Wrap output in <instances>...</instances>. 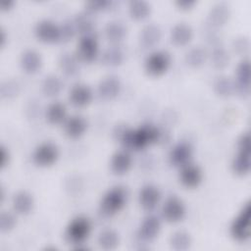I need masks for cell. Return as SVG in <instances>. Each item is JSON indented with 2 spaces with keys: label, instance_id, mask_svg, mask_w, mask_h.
Returning <instances> with one entry per match:
<instances>
[{
  "label": "cell",
  "instance_id": "16",
  "mask_svg": "<svg viewBox=\"0 0 251 251\" xmlns=\"http://www.w3.org/2000/svg\"><path fill=\"white\" fill-rule=\"evenodd\" d=\"M179 181L180 183L187 188L197 187L203 178V173L199 166L188 163L185 166L181 167L179 172Z\"/></svg>",
  "mask_w": 251,
  "mask_h": 251
},
{
  "label": "cell",
  "instance_id": "17",
  "mask_svg": "<svg viewBox=\"0 0 251 251\" xmlns=\"http://www.w3.org/2000/svg\"><path fill=\"white\" fill-rule=\"evenodd\" d=\"M93 98L91 88L84 83H76L73 85L69 92V100L75 107H85Z\"/></svg>",
  "mask_w": 251,
  "mask_h": 251
},
{
  "label": "cell",
  "instance_id": "10",
  "mask_svg": "<svg viewBox=\"0 0 251 251\" xmlns=\"http://www.w3.org/2000/svg\"><path fill=\"white\" fill-rule=\"evenodd\" d=\"M235 92L246 98L250 95V61L243 59L236 68V79L234 80Z\"/></svg>",
  "mask_w": 251,
  "mask_h": 251
},
{
  "label": "cell",
  "instance_id": "38",
  "mask_svg": "<svg viewBox=\"0 0 251 251\" xmlns=\"http://www.w3.org/2000/svg\"><path fill=\"white\" fill-rule=\"evenodd\" d=\"M113 6H114L113 1H106V0L88 1L85 3V10H86V12L92 14V13H96V12L111 10Z\"/></svg>",
  "mask_w": 251,
  "mask_h": 251
},
{
  "label": "cell",
  "instance_id": "3",
  "mask_svg": "<svg viewBox=\"0 0 251 251\" xmlns=\"http://www.w3.org/2000/svg\"><path fill=\"white\" fill-rule=\"evenodd\" d=\"M250 133L243 132L237 140V154L232 160V171L238 176L247 175L251 168L250 158Z\"/></svg>",
  "mask_w": 251,
  "mask_h": 251
},
{
  "label": "cell",
  "instance_id": "29",
  "mask_svg": "<svg viewBox=\"0 0 251 251\" xmlns=\"http://www.w3.org/2000/svg\"><path fill=\"white\" fill-rule=\"evenodd\" d=\"M46 119L52 125L65 123L67 120V108L65 104L59 101L51 103L46 109Z\"/></svg>",
  "mask_w": 251,
  "mask_h": 251
},
{
  "label": "cell",
  "instance_id": "9",
  "mask_svg": "<svg viewBox=\"0 0 251 251\" xmlns=\"http://www.w3.org/2000/svg\"><path fill=\"white\" fill-rule=\"evenodd\" d=\"M34 33L37 39L44 43H55L61 40L60 25L48 19L41 20L35 25Z\"/></svg>",
  "mask_w": 251,
  "mask_h": 251
},
{
  "label": "cell",
  "instance_id": "22",
  "mask_svg": "<svg viewBox=\"0 0 251 251\" xmlns=\"http://www.w3.org/2000/svg\"><path fill=\"white\" fill-rule=\"evenodd\" d=\"M87 128L86 120L79 115H74L68 118L64 123L65 134L73 139L78 138L84 134Z\"/></svg>",
  "mask_w": 251,
  "mask_h": 251
},
{
  "label": "cell",
  "instance_id": "18",
  "mask_svg": "<svg viewBox=\"0 0 251 251\" xmlns=\"http://www.w3.org/2000/svg\"><path fill=\"white\" fill-rule=\"evenodd\" d=\"M161 199V192L158 187L153 184L144 185L138 194V201L140 206L146 210L151 211L159 204Z\"/></svg>",
  "mask_w": 251,
  "mask_h": 251
},
{
  "label": "cell",
  "instance_id": "42",
  "mask_svg": "<svg viewBox=\"0 0 251 251\" xmlns=\"http://www.w3.org/2000/svg\"><path fill=\"white\" fill-rule=\"evenodd\" d=\"M10 161V154L7 148L4 145H1L0 147V167L1 169L5 168Z\"/></svg>",
  "mask_w": 251,
  "mask_h": 251
},
{
  "label": "cell",
  "instance_id": "41",
  "mask_svg": "<svg viewBox=\"0 0 251 251\" xmlns=\"http://www.w3.org/2000/svg\"><path fill=\"white\" fill-rule=\"evenodd\" d=\"M250 47L249 39L245 36H239L237 38H234L232 42V49L235 53L239 55H243L248 52Z\"/></svg>",
  "mask_w": 251,
  "mask_h": 251
},
{
  "label": "cell",
  "instance_id": "25",
  "mask_svg": "<svg viewBox=\"0 0 251 251\" xmlns=\"http://www.w3.org/2000/svg\"><path fill=\"white\" fill-rule=\"evenodd\" d=\"M132 165V158L127 150H120L114 153L111 158L110 166L116 175H124L129 171Z\"/></svg>",
  "mask_w": 251,
  "mask_h": 251
},
{
  "label": "cell",
  "instance_id": "35",
  "mask_svg": "<svg viewBox=\"0 0 251 251\" xmlns=\"http://www.w3.org/2000/svg\"><path fill=\"white\" fill-rule=\"evenodd\" d=\"M213 87L215 93L224 98L229 97L235 93L234 81L225 75L217 77L216 80L214 81Z\"/></svg>",
  "mask_w": 251,
  "mask_h": 251
},
{
  "label": "cell",
  "instance_id": "37",
  "mask_svg": "<svg viewBox=\"0 0 251 251\" xmlns=\"http://www.w3.org/2000/svg\"><path fill=\"white\" fill-rule=\"evenodd\" d=\"M17 225V219L11 212L4 211L0 215V230L3 233L11 231Z\"/></svg>",
  "mask_w": 251,
  "mask_h": 251
},
{
  "label": "cell",
  "instance_id": "24",
  "mask_svg": "<svg viewBox=\"0 0 251 251\" xmlns=\"http://www.w3.org/2000/svg\"><path fill=\"white\" fill-rule=\"evenodd\" d=\"M79 60L76 55H73L70 52H64L60 55L58 65L64 75L68 77H75L79 73Z\"/></svg>",
  "mask_w": 251,
  "mask_h": 251
},
{
  "label": "cell",
  "instance_id": "4",
  "mask_svg": "<svg viewBox=\"0 0 251 251\" xmlns=\"http://www.w3.org/2000/svg\"><path fill=\"white\" fill-rule=\"evenodd\" d=\"M251 206L247 201L230 225V234L236 241L245 242L251 236Z\"/></svg>",
  "mask_w": 251,
  "mask_h": 251
},
{
  "label": "cell",
  "instance_id": "40",
  "mask_svg": "<svg viewBox=\"0 0 251 251\" xmlns=\"http://www.w3.org/2000/svg\"><path fill=\"white\" fill-rule=\"evenodd\" d=\"M19 92V85L16 81L7 80L1 84V96L3 98H11Z\"/></svg>",
  "mask_w": 251,
  "mask_h": 251
},
{
  "label": "cell",
  "instance_id": "15",
  "mask_svg": "<svg viewBox=\"0 0 251 251\" xmlns=\"http://www.w3.org/2000/svg\"><path fill=\"white\" fill-rule=\"evenodd\" d=\"M230 17V7L226 2H218L209 11L207 23L208 25L218 28L224 25Z\"/></svg>",
  "mask_w": 251,
  "mask_h": 251
},
{
  "label": "cell",
  "instance_id": "45",
  "mask_svg": "<svg viewBox=\"0 0 251 251\" xmlns=\"http://www.w3.org/2000/svg\"><path fill=\"white\" fill-rule=\"evenodd\" d=\"M6 34H5V30L3 28H1V31H0V45L1 47H3L5 45V42H6Z\"/></svg>",
  "mask_w": 251,
  "mask_h": 251
},
{
  "label": "cell",
  "instance_id": "1",
  "mask_svg": "<svg viewBox=\"0 0 251 251\" xmlns=\"http://www.w3.org/2000/svg\"><path fill=\"white\" fill-rule=\"evenodd\" d=\"M114 134L123 144L125 149L139 151L147 146L165 142V131L152 124H144L137 128H128L125 126H118Z\"/></svg>",
  "mask_w": 251,
  "mask_h": 251
},
{
  "label": "cell",
  "instance_id": "8",
  "mask_svg": "<svg viewBox=\"0 0 251 251\" xmlns=\"http://www.w3.org/2000/svg\"><path fill=\"white\" fill-rule=\"evenodd\" d=\"M59 158L58 146L51 142L46 141L40 143L32 153V161L39 167H49L56 163Z\"/></svg>",
  "mask_w": 251,
  "mask_h": 251
},
{
  "label": "cell",
  "instance_id": "33",
  "mask_svg": "<svg viewBox=\"0 0 251 251\" xmlns=\"http://www.w3.org/2000/svg\"><path fill=\"white\" fill-rule=\"evenodd\" d=\"M207 58H208V53L201 46H196V47L190 48L185 53V56H184L185 63L191 68L201 67L202 65H204Z\"/></svg>",
  "mask_w": 251,
  "mask_h": 251
},
{
  "label": "cell",
  "instance_id": "28",
  "mask_svg": "<svg viewBox=\"0 0 251 251\" xmlns=\"http://www.w3.org/2000/svg\"><path fill=\"white\" fill-rule=\"evenodd\" d=\"M64 88V82L60 76L56 75H49L44 77L41 90L45 96L55 97L61 93Z\"/></svg>",
  "mask_w": 251,
  "mask_h": 251
},
{
  "label": "cell",
  "instance_id": "7",
  "mask_svg": "<svg viewBox=\"0 0 251 251\" xmlns=\"http://www.w3.org/2000/svg\"><path fill=\"white\" fill-rule=\"evenodd\" d=\"M98 54L99 44L95 32L81 35L77 43L75 54L78 60L84 63H92L96 60Z\"/></svg>",
  "mask_w": 251,
  "mask_h": 251
},
{
  "label": "cell",
  "instance_id": "31",
  "mask_svg": "<svg viewBox=\"0 0 251 251\" xmlns=\"http://www.w3.org/2000/svg\"><path fill=\"white\" fill-rule=\"evenodd\" d=\"M97 243L103 250H114L119 246L120 243L119 233L111 228L104 229L99 233Z\"/></svg>",
  "mask_w": 251,
  "mask_h": 251
},
{
  "label": "cell",
  "instance_id": "30",
  "mask_svg": "<svg viewBox=\"0 0 251 251\" xmlns=\"http://www.w3.org/2000/svg\"><path fill=\"white\" fill-rule=\"evenodd\" d=\"M73 22L76 32H79L81 35L94 32L95 24L90 13L86 11L79 13L73 19Z\"/></svg>",
  "mask_w": 251,
  "mask_h": 251
},
{
  "label": "cell",
  "instance_id": "11",
  "mask_svg": "<svg viewBox=\"0 0 251 251\" xmlns=\"http://www.w3.org/2000/svg\"><path fill=\"white\" fill-rule=\"evenodd\" d=\"M185 206L181 199L173 195L167 198L163 207L162 215L169 223H177L185 216Z\"/></svg>",
  "mask_w": 251,
  "mask_h": 251
},
{
  "label": "cell",
  "instance_id": "27",
  "mask_svg": "<svg viewBox=\"0 0 251 251\" xmlns=\"http://www.w3.org/2000/svg\"><path fill=\"white\" fill-rule=\"evenodd\" d=\"M124 60L125 52L119 44H112L107 47L101 55V61L107 67H118L124 62Z\"/></svg>",
  "mask_w": 251,
  "mask_h": 251
},
{
  "label": "cell",
  "instance_id": "2",
  "mask_svg": "<svg viewBox=\"0 0 251 251\" xmlns=\"http://www.w3.org/2000/svg\"><path fill=\"white\" fill-rule=\"evenodd\" d=\"M126 200V189L122 185L113 186L103 195L99 204V211L104 217H112L125 207Z\"/></svg>",
  "mask_w": 251,
  "mask_h": 251
},
{
  "label": "cell",
  "instance_id": "12",
  "mask_svg": "<svg viewBox=\"0 0 251 251\" xmlns=\"http://www.w3.org/2000/svg\"><path fill=\"white\" fill-rule=\"evenodd\" d=\"M193 156V148L190 143L181 141L176 143L169 153V162L174 167H183L190 163Z\"/></svg>",
  "mask_w": 251,
  "mask_h": 251
},
{
  "label": "cell",
  "instance_id": "23",
  "mask_svg": "<svg viewBox=\"0 0 251 251\" xmlns=\"http://www.w3.org/2000/svg\"><path fill=\"white\" fill-rule=\"evenodd\" d=\"M126 25L119 20L108 22L104 27V35L112 44H119L126 37Z\"/></svg>",
  "mask_w": 251,
  "mask_h": 251
},
{
  "label": "cell",
  "instance_id": "6",
  "mask_svg": "<svg viewBox=\"0 0 251 251\" xmlns=\"http://www.w3.org/2000/svg\"><path fill=\"white\" fill-rule=\"evenodd\" d=\"M172 64L171 54L166 50H155L151 52L144 61L146 73L152 76L164 75Z\"/></svg>",
  "mask_w": 251,
  "mask_h": 251
},
{
  "label": "cell",
  "instance_id": "5",
  "mask_svg": "<svg viewBox=\"0 0 251 251\" xmlns=\"http://www.w3.org/2000/svg\"><path fill=\"white\" fill-rule=\"evenodd\" d=\"M91 232V223L88 218L84 216H77L74 218L68 225L65 236L69 243L75 246L84 244Z\"/></svg>",
  "mask_w": 251,
  "mask_h": 251
},
{
  "label": "cell",
  "instance_id": "43",
  "mask_svg": "<svg viewBox=\"0 0 251 251\" xmlns=\"http://www.w3.org/2000/svg\"><path fill=\"white\" fill-rule=\"evenodd\" d=\"M195 0H176V5L181 10H189L195 5Z\"/></svg>",
  "mask_w": 251,
  "mask_h": 251
},
{
  "label": "cell",
  "instance_id": "34",
  "mask_svg": "<svg viewBox=\"0 0 251 251\" xmlns=\"http://www.w3.org/2000/svg\"><path fill=\"white\" fill-rule=\"evenodd\" d=\"M151 12V6L147 1L144 0H134L130 1L128 4V14L129 16L136 20L141 21L146 19Z\"/></svg>",
  "mask_w": 251,
  "mask_h": 251
},
{
  "label": "cell",
  "instance_id": "39",
  "mask_svg": "<svg viewBox=\"0 0 251 251\" xmlns=\"http://www.w3.org/2000/svg\"><path fill=\"white\" fill-rule=\"evenodd\" d=\"M61 30V42H68L76 33L73 20H67L60 25Z\"/></svg>",
  "mask_w": 251,
  "mask_h": 251
},
{
  "label": "cell",
  "instance_id": "19",
  "mask_svg": "<svg viewBox=\"0 0 251 251\" xmlns=\"http://www.w3.org/2000/svg\"><path fill=\"white\" fill-rule=\"evenodd\" d=\"M20 65L25 73L29 75L36 74L42 66V58L40 53L34 49L25 50L21 55Z\"/></svg>",
  "mask_w": 251,
  "mask_h": 251
},
{
  "label": "cell",
  "instance_id": "26",
  "mask_svg": "<svg viewBox=\"0 0 251 251\" xmlns=\"http://www.w3.org/2000/svg\"><path fill=\"white\" fill-rule=\"evenodd\" d=\"M12 205L16 213L20 215H27L33 209L34 199L29 192L21 190L14 195Z\"/></svg>",
  "mask_w": 251,
  "mask_h": 251
},
{
  "label": "cell",
  "instance_id": "36",
  "mask_svg": "<svg viewBox=\"0 0 251 251\" xmlns=\"http://www.w3.org/2000/svg\"><path fill=\"white\" fill-rule=\"evenodd\" d=\"M210 59H211L212 65L216 69L221 70L226 68L228 65L230 57L226 49H225L221 45H217V46H214L213 51L211 52V55H210Z\"/></svg>",
  "mask_w": 251,
  "mask_h": 251
},
{
  "label": "cell",
  "instance_id": "44",
  "mask_svg": "<svg viewBox=\"0 0 251 251\" xmlns=\"http://www.w3.org/2000/svg\"><path fill=\"white\" fill-rule=\"evenodd\" d=\"M15 2L12 0H4L1 2V10L2 11H7L10 10L14 6Z\"/></svg>",
  "mask_w": 251,
  "mask_h": 251
},
{
  "label": "cell",
  "instance_id": "20",
  "mask_svg": "<svg viewBox=\"0 0 251 251\" xmlns=\"http://www.w3.org/2000/svg\"><path fill=\"white\" fill-rule=\"evenodd\" d=\"M162 38V29L155 24L145 25L139 33V44L144 49L156 46Z\"/></svg>",
  "mask_w": 251,
  "mask_h": 251
},
{
  "label": "cell",
  "instance_id": "21",
  "mask_svg": "<svg viewBox=\"0 0 251 251\" xmlns=\"http://www.w3.org/2000/svg\"><path fill=\"white\" fill-rule=\"evenodd\" d=\"M193 37V29L186 23H178L173 26L170 33L171 41L176 46L187 45Z\"/></svg>",
  "mask_w": 251,
  "mask_h": 251
},
{
  "label": "cell",
  "instance_id": "32",
  "mask_svg": "<svg viewBox=\"0 0 251 251\" xmlns=\"http://www.w3.org/2000/svg\"><path fill=\"white\" fill-rule=\"evenodd\" d=\"M170 246L176 251H186L191 247L192 239L185 230H176L170 237Z\"/></svg>",
  "mask_w": 251,
  "mask_h": 251
},
{
  "label": "cell",
  "instance_id": "13",
  "mask_svg": "<svg viewBox=\"0 0 251 251\" xmlns=\"http://www.w3.org/2000/svg\"><path fill=\"white\" fill-rule=\"evenodd\" d=\"M122 88L120 79L115 75H108L100 80L97 86V94L103 100L115 99Z\"/></svg>",
  "mask_w": 251,
  "mask_h": 251
},
{
  "label": "cell",
  "instance_id": "14",
  "mask_svg": "<svg viewBox=\"0 0 251 251\" xmlns=\"http://www.w3.org/2000/svg\"><path fill=\"white\" fill-rule=\"evenodd\" d=\"M161 230V221L155 215L146 216L138 229V237L142 241H151L155 239Z\"/></svg>",
  "mask_w": 251,
  "mask_h": 251
}]
</instances>
